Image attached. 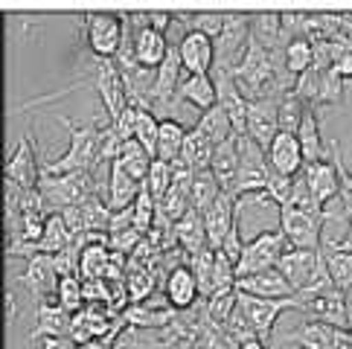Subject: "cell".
I'll return each instance as SVG.
<instances>
[{"mask_svg": "<svg viewBox=\"0 0 352 349\" xmlns=\"http://www.w3.org/2000/svg\"><path fill=\"white\" fill-rule=\"evenodd\" d=\"M61 126H67L70 131V146L67 152L50 160V164L41 166V178L44 174H70V172H94V166L99 164V131L96 120L87 122H76L70 117H56Z\"/></svg>", "mask_w": 352, "mask_h": 349, "instance_id": "6da1fadb", "label": "cell"}, {"mask_svg": "<svg viewBox=\"0 0 352 349\" xmlns=\"http://www.w3.org/2000/svg\"><path fill=\"white\" fill-rule=\"evenodd\" d=\"M38 190L44 195L47 213H61L67 207H79L87 198L99 192L94 181V172H70V174H44L38 181Z\"/></svg>", "mask_w": 352, "mask_h": 349, "instance_id": "7a4b0ae2", "label": "cell"}, {"mask_svg": "<svg viewBox=\"0 0 352 349\" xmlns=\"http://www.w3.org/2000/svg\"><path fill=\"white\" fill-rule=\"evenodd\" d=\"M85 41L94 58H117L125 44V15H114V12H87L82 18Z\"/></svg>", "mask_w": 352, "mask_h": 349, "instance_id": "3957f363", "label": "cell"}, {"mask_svg": "<svg viewBox=\"0 0 352 349\" xmlns=\"http://www.w3.org/2000/svg\"><path fill=\"white\" fill-rule=\"evenodd\" d=\"M288 239L285 233L276 227V230H262L259 236L245 242V251L236 262V273L239 277H250V273H259V271H268L280 265L283 254L288 251Z\"/></svg>", "mask_w": 352, "mask_h": 349, "instance_id": "277c9868", "label": "cell"}, {"mask_svg": "<svg viewBox=\"0 0 352 349\" xmlns=\"http://www.w3.org/2000/svg\"><path fill=\"white\" fill-rule=\"evenodd\" d=\"M303 306V297H283V300H265V297H250V294H239V308L248 317V323L254 326V332L259 335L262 341L274 338V326L280 320L283 311L288 308H300Z\"/></svg>", "mask_w": 352, "mask_h": 349, "instance_id": "5b68a950", "label": "cell"}, {"mask_svg": "<svg viewBox=\"0 0 352 349\" xmlns=\"http://www.w3.org/2000/svg\"><path fill=\"white\" fill-rule=\"evenodd\" d=\"M94 70V91L99 93V102H102L108 122H114L125 105H129V91H125V79H122V70L114 58H96Z\"/></svg>", "mask_w": 352, "mask_h": 349, "instance_id": "8992f818", "label": "cell"}, {"mask_svg": "<svg viewBox=\"0 0 352 349\" xmlns=\"http://www.w3.org/2000/svg\"><path fill=\"white\" fill-rule=\"evenodd\" d=\"M323 221L318 216H309L303 210L280 207V230L292 247H306V251H320L323 247Z\"/></svg>", "mask_w": 352, "mask_h": 349, "instance_id": "52a82bcc", "label": "cell"}, {"mask_svg": "<svg viewBox=\"0 0 352 349\" xmlns=\"http://www.w3.org/2000/svg\"><path fill=\"white\" fill-rule=\"evenodd\" d=\"M250 41V15H239L230 12L228 23H224V32L216 38V61L221 70H233L239 61H242L245 49Z\"/></svg>", "mask_w": 352, "mask_h": 349, "instance_id": "ba28073f", "label": "cell"}, {"mask_svg": "<svg viewBox=\"0 0 352 349\" xmlns=\"http://www.w3.org/2000/svg\"><path fill=\"white\" fill-rule=\"evenodd\" d=\"M303 297V294H300ZM300 311H306L309 320H320V323H329V326H338V329H352L349 323V311H346V297L344 291L332 285L320 294H311V297H303V306Z\"/></svg>", "mask_w": 352, "mask_h": 349, "instance_id": "9c48e42d", "label": "cell"}, {"mask_svg": "<svg viewBox=\"0 0 352 349\" xmlns=\"http://www.w3.org/2000/svg\"><path fill=\"white\" fill-rule=\"evenodd\" d=\"M6 181L21 186V190H35L41 181V166L35 160V143L30 134H23L21 140L12 146L6 157Z\"/></svg>", "mask_w": 352, "mask_h": 349, "instance_id": "30bf717a", "label": "cell"}, {"mask_svg": "<svg viewBox=\"0 0 352 349\" xmlns=\"http://www.w3.org/2000/svg\"><path fill=\"white\" fill-rule=\"evenodd\" d=\"M125 27H129V38H131V56L140 67L146 70H157L163 65V58L169 53V41L163 32H155L148 27H131L129 21H125Z\"/></svg>", "mask_w": 352, "mask_h": 349, "instance_id": "8fae6325", "label": "cell"}, {"mask_svg": "<svg viewBox=\"0 0 352 349\" xmlns=\"http://www.w3.org/2000/svg\"><path fill=\"white\" fill-rule=\"evenodd\" d=\"M320 262H323V247H320V251H306V247H288L276 268H280V273H283L288 282H292V289L300 294V291L309 289V282H311V277H314V271L320 268Z\"/></svg>", "mask_w": 352, "mask_h": 349, "instance_id": "7c38bea8", "label": "cell"}, {"mask_svg": "<svg viewBox=\"0 0 352 349\" xmlns=\"http://www.w3.org/2000/svg\"><path fill=\"white\" fill-rule=\"evenodd\" d=\"M216 87H219V105L228 111V117H230V122H233V131L242 137V134H248V108H250V102H248V96L242 93V87H239V82H236V76L230 70H216Z\"/></svg>", "mask_w": 352, "mask_h": 349, "instance_id": "4fadbf2b", "label": "cell"}, {"mask_svg": "<svg viewBox=\"0 0 352 349\" xmlns=\"http://www.w3.org/2000/svg\"><path fill=\"white\" fill-rule=\"evenodd\" d=\"M276 134H280V99H259V102H250L248 137H254V140L268 152Z\"/></svg>", "mask_w": 352, "mask_h": 349, "instance_id": "5bb4252c", "label": "cell"}, {"mask_svg": "<svg viewBox=\"0 0 352 349\" xmlns=\"http://www.w3.org/2000/svg\"><path fill=\"white\" fill-rule=\"evenodd\" d=\"M181 49V61H184V73L186 76H207L216 65V41L210 35H201V32H184V38L178 44Z\"/></svg>", "mask_w": 352, "mask_h": 349, "instance_id": "9a60e30c", "label": "cell"}, {"mask_svg": "<svg viewBox=\"0 0 352 349\" xmlns=\"http://www.w3.org/2000/svg\"><path fill=\"white\" fill-rule=\"evenodd\" d=\"M58 273H56V265H53V256L47 254H38L27 262V271L18 273V282L27 285V289L41 300H56V291H58Z\"/></svg>", "mask_w": 352, "mask_h": 349, "instance_id": "2e32d148", "label": "cell"}, {"mask_svg": "<svg viewBox=\"0 0 352 349\" xmlns=\"http://www.w3.org/2000/svg\"><path fill=\"white\" fill-rule=\"evenodd\" d=\"M239 221V210H236V198L230 192H221L219 201L212 204L204 213V227H207V245L212 251H221L224 239L230 236L233 224Z\"/></svg>", "mask_w": 352, "mask_h": 349, "instance_id": "e0dca14e", "label": "cell"}, {"mask_svg": "<svg viewBox=\"0 0 352 349\" xmlns=\"http://www.w3.org/2000/svg\"><path fill=\"white\" fill-rule=\"evenodd\" d=\"M239 294H250V297H265V300H283V297H297V291L292 289L280 268H268L259 273H250V277H239L236 282Z\"/></svg>", "mask_w": 352, "mask_h": 349, "instance_id": "ac0fdd59", "label": "cell"}, {"mask_svg": "<svg viewBox=\"0 0 352 349\" xmlns=\"http://www.w3.org/2000/svg\"><path fill=\"white\" fill-rule=\"evenodd\" d=\"M268 166L280 174H288V178H297L303 174L306 169V157H303V148H300L297 134H285L280 131L274 137V143L268 148Z\"/></svg>", "mask_w": 352, "mask_h": 349, "instance_id": "d6986e66", "label": "cell"}, {"mask_svg": "<svg viewBox=\"0 0 352 349\" xmlns=\"http://www.w3.org/2000/svg\"><path fill=\"white\" fill-rule=\"evenodd\" d=\"M163 294L169 300V308L175 311H190L198 297H201V289H198V280L190 265H175L169 271L166 282H163Z\"/></svg>", "mask_w": 352, "mask_h": 349, "instance_id": "ffe728a7", "label": "cell"}, {"mask_svg": "<svg viewBox=\"0 0 352 349\" xmlns=\"http://www.w3.org/2000/svg\"><path fill=\"white\" fill-rule=\"evenodd\" d=\"M306 181H309V190L311 195L318 198V204L326 210V204L335 201L341 195V174H338V164H335V155L326 157V160H318V164H309L303 169Z\"/></svg>", "mask_w": 352, "mask_h": 349, "instance_id": "44dd1931", "label": "cell"}, {"mask_svg": "<svg viewBox=\"0 0 352 349\" xmlns=\"http://www.w3.org/2000/svg\"><path fill=\"white\" fill-rule=\"evenodd\" d=\"M73 332V315L67 308H61L56 300H41L35 306V329L32 341L41 338H70Z\"/></svg>", "mask_w": 352, "mask_h": 349, "instance_id": "7402d4cb", "label": "cell"}, {"mask_svg": "<svg viewBox=\"0 0 352 349\" xmlns=\"http://www.w3.org/2000/svg\"><path fill=\"white\" fill-rule=\"evenodd\" d=\"M181 73H184V61H181V49L178 44L169 47L163 65L157 67V76H155V87H152V102L157 105H169L172 99H178V87H181Z\"/></svg>", "mask_w": 352, "mask_h": 349, "instance_id": "603a6c76", "label": "cell"}, {"mask_svg": "<svg viewBox=\"0 0 352 349\" xmlns=\"http://www.w3.org/2000/svg\"><path fill=\"white\" fill-rule=\"evenodd\" d=\"M140 190H143V183L134 181L131 174L117 164V160L108 166V195H105V204H108L111 213H120V210L134 207Z\"/></svg>", "mask_w": 352, "mask_h": 349, "instance_id": "cb8c5ba5", "label": "cell"}, {"mask_svg": "<svg viewBox=\"0 0 352 349\" xmlns=\"http://www.w3.org/2000/svg\"><path fill=\"white\" fill-rule=\"evenodd\" d=\"M178 99H184V102H190L192 108H198L201 114L210 108L219 105V87H216V79L201 76V73H195V76H184L181 87H178Z\"/></svg>", "mask_w": 352, "mask_h": 349, "instance_id": "d4e9b609", "label": "cell"}, {"mask_svg": "<svg viewBox=\"0 0 352 349\" xmlns=\"http://www.w3.org/2000/svg\"><path fill=\"white\" fill-rule=\"evenodd\" d=\"M210 172L216 174L221 192H230L233 195V186H236V178H239V137H230L228 143L216 146V155H212Z\"/></svg>", "mask_w": 352, "mask_h": 349, "instance_id": "484cf974", "label": "cell"}, {"mask_svg": "<svg viewBox=\"0 0 352 349\" xmlns=\"http://www.w3.org/2000/svg\"><path fill=\"white\" fill-rule=\"evenodd\" d=\"M250 35H254L268 53H283L285 49L283 15H276V12H259V15H250Z\"/></svg>", "mask_w": 352, "mask_h": 349, "instance_id": "4316f807", "label": "cell"}, {"mask_svg": "<svg viewBox=\"0 0 352 349\" xmlns=\"http://www.w3.org/2000/svg\"><path fill=\"white\" fill-rule=\"evenodd\" d=\"M178 317H181V311H175V308H148L146 303L122 308V320L129 323V326H140V329H169Z\"/></svg>", "mask_w": 352, "mask_h": 349, "instance_id": "83f0119b", "label": "cell"}, {"mask_svg": "<svg viewBox=\"0 0 352 349\" xmlns=\"http://www.w3.org/2000/svg\"><path fill=\"white\" fill-rule=\"evenodd\" d=\"M212 155H216V143L201 128H190V134H186V140H184V152H181L184 164L192 172H204L212 164Z\"/></svg>", "mask_w": 352, "mask_h": 349, "instance_id": "f1b7e54d", "label": "cell"}, {"mask_svg": "<svg viewBox=\"0 0 352 349\" xmlns=\"http://www.w3.org/2000/svg\"><path fill=\"white\" fill-rule=\"evenodd\" d=\"M297 140L300 148H303V157H306V166L309 164H318V160H326V146H323V134H320V120H318V111L309 108L306 111V120L297 131Z\"/></svg>", "mask_w": 352, "mask_h": 349, "instance_id": "f546056e", "label": "cell"}, {"mask_svg": "<svg viewBox=\"0 0 352 349\" xmlns=\"http://www.w3.org/2000/svg\"><path fill=\"white\" fill-rule=\"evenodd\" d=\"M190 128H184V122L178 120H160V137H157V160H166V164H175L181 160V152H184V140Z\"/></svg>", "mask_w": 352, "mask_h": 349, "instance_id": "4dcf8cb0", "label": "cell"}, {"mask_svg": "<svg viewBox=\"0 0 352 349\" xmlns=\"http://www.w3.org/2000/svg\"><path fill=\"white\" fill-rule=\"evenodd\" d=\"M70 245H76V236L70 233L65 216H61V213H50L47 216L44 236H41V242H38V251L47 254V256H56L61 251H67Z\"/></svg>", "mask_w": 352, "mask_h": 349, "instance_id": "1f68e13d", "label": "cell"}, {"mask_svg": "<svg viewBox=\"0 0 352 349\" xmlns=\"http://www.w3.org/2000/svg\"><path fill=\"white\" fill-rule=\"evenodd\" d=\"M117 164L131 174L134 181H146L148 178V169H152V164H155V157L146 152V148L137 143V140H125L122 143V148H120V157H117Z\"/></svg>", "mask_w": 352, "mask_h": 349, "instance_id": "d6a6232c", "label": "cell"}, {"mask_svg": "<svg viewBox=\"0 0 352 349\" xmlns=\"http://www.w3.org/2000/svg\"><path fill=\"white\" fill-rule=\"evenodd\" d=\"M195 128H201L207 137L216 146H221V143H228L230 137H239L236 131H233V122H230V117H228V111H224L221 105H216V108H210V111H204V114L198 117V122H195Z\"/></svg>", "mask_w": 352, "mask_h": 349, "instance_id": "836d02e7", "label": "cell"}, {"mask_svg": "<svg viewBox=\"0 0 352 349\" xmlns=\"http://www.w3.org/2000/svg\"><path fill=\"white\" fill-rule=\"evenodd\" d=\"M111 265V247L108 245H85L79 259V280H105Z\"/></svg>", "mask_w": 352, "mask_h": 349, "instance_id": "e575fe53", "label": "cell"}, {"mask_svg": "<svg viewBox=\"0 0 352 349\" xmlns=\"http://www.w3.org/2000/svg\"><path fill=\"white\" fill-rule=\"evenodd\" d=\"M155 285H157V268H152V265H129L125 289H129L131 306L146 303V297L155 291Z\"/></svg>", "mask_w": 352, "mask_h": 349, "instance_id": "d590c367", "label": "cell"}, {"mask_svg": "<svg viewBox=\"0 0 352 349\" xmlns=\"http://www.w3.org/2000/svg\"><path fill=\"white\" fill-rule=\"evenodd\" d=\"M219 195H221V186L216 181V174H212L210 169L195 172V181H192V210H198V213L204 216L207 210L219 201Z\"/></svg>", "mask_w": 352, "mask_h": 349, "instance_id": "8d00e7d4", "label": "cell"}, {"mask_svg": "<svg viewBox=\"0 0 352 349\" xmlns=\"http://www.w3.org/2000/svg\"><path fill=\"white\" fill-rule=\"evenodd\" d=\"M178 21L186 27V32H201V35H210L212 41L224 32V23H228V15L221 12H190V15H178Z\"/></svg>", "mask_w": 352, "mask_h": 349, "instance_id": "74e56055", "label": "cell"}, {"mask_svg": "<svg viewBox=\"0 0 352 349\" xmlns=\"http://www.w3.org/2000/svg\"><path fill=\"white\" fill-rule=\"evenodd\" d=\"M309 108H311L309 102H303V99H300L294 91H288V93L280 99V131L297 134L300 126H303Z\"/></svg>", "mask_w": 352, "mask_h": 349, "instance_id": "f35d334b", "label": "cell"}, {"mask_svg": "<svg viewBox=\"0 0 352 349\" xmlns=\"http://www.w3.org/2000/svg\"><path fill=\"white\" fill-rule=\"evenodd\" d=\"M285 67L288 73L297 79V76H303L306 70L314 67V44L309 38H294V41H288L285 47Z\"/></svg>", "mask_w": 352, "mask_h": 349, "instance_id": "ab89813d", "label": "cell"}, {"mask_svg": "<svg viewBox=\"0 0 352 349\" xmlns=\"http://www.w3.org/2000/svg\"><path fill=\"white\" fill-rule=\"evenodd\" d=\"M323 256H326V265H329L332 282L338 285V289H341V291L352 289V254L335 251V247L323 245Z\"/></svg>", "mask_w": 352, "mask_h": 349, "instance_id": "60d3db41", "label": "cell"}, {"mask_svg": "<svg viewBox=\"0 0 352 349\" xmlns=\"http://www.w3.org/2000/svg\"><path fill=\"white\" fill-rule=\"evenodd\" d=\"M56 303L61 308H67L70 315H79V311L87 306L82 280L79 277H61L58 280V291H56Z\"/></svg>", "mask_w": 352, "mask_h": 349, "instance_id": "b9f144b4", "label": "cell"}, {"mask_svg": "<svg viewBox=\"0 0 352 349\" xmlns=\"http://www.w3.org/2000/svg\"><path fill=\"white\" fill-rule=\"evenodd\" d=\"M157 137H160V120L152 114L148 108L140 105V117H137V131H134V140L140 143L148 155L157 160Z\"/></svg>", "mask_w": 352, "mask_h": 349, "instance_id": "7bdbcfd3", "label": "cell"}, {"mask_svg": "<svg viewBox=\"0 0 352 349\" xmlns=\"http://www.w3.org/2000/svg\"><path fill=\"white\" fill-rule=\"evenodd\" d=\"M172 178H175L172 164H166V160H155L152 169H148V178H146L143 183H146V190L155 195V201H157V204L169 195V190H172Z\"/></svg>", "mask_w": 352, "mask_h": 349, "instance_id": "ee69618b", "label": "cell"}, {"mask_svg": "<svg viewBox=\"0 0 352 349\" xmlns=\"http://www.w3.org/2000/svg\"><path fill=\"white\" fill-rule=\"evenodd\" d=\"M155 221H157V201L143 183V190H140V195H137V201H134V227L140 233H152Z\"/></svg>", "mask_w": 352, "mask_h": 349, "instance_id": "f6af8a7d", "label": "cell"}, {"mask_svg": "<svg viewBox=\"0 0 352 349\" xmlns=\"http://www.w3.org/2000/svg\"><path fill=\"white\" fill-rule=\"evenodd\" d=\"M207 306V317L216 323V326H224L233 311L239 308V291H228V294H212L210 300H204Z\"/></svg>", "mask_w": 352, "mask_h": 349, "instance_id": "bcb514c9", "label": "cell"}, {"mask_svg": "<svg viewBox=\"0 0 352 349\" xmlns=\"http://www.w3.org/2000/svg\"><path fill=\"white\" fill-rule=\"evenodd\" d=\"M344 85H346V79H344L335 67L326 70V76H323V91H320V96H318V102H314V108H318V105H341V102H344Z\"/></svg>", "mask_w": 352, "mask_h": 349, "instance_id": "7dc6e473", "label": "cell"}, {"mask_svg": "<svg viewBox=\"0 0 352 349\" xmlns=\"http://www.w3.org/2000/svg\"><path fill=\"white\" fill-rule=\"evenodd\" d=\"M224 335H228V338L239 346V344H245V341H254V338H259V335L254 332V326H250V323H248V317L242 315V308H236L233 311V315L228 317V320H224Z\"/></svg>", "mask_w": 352, "mask_h": 349, "instance_id": "c3c4849f", "label": "cell"}, {"mask_svg": "<svg viewBox=\"0 0 352 349\" xmlns=\"http://www.w3.org/2000/svg\"><path fill=\"white\" fill-rule=\"evenodd\" d=\"M265 192H268V198H271V204H276V207H285L288 201H292V192H294V178H288V174H280V172H274V169H271Z\"/></svg>", "mask_w": 352, "mask_h": 349, "instance_id": "681fc988", "label": "cell"}, {"mask_svg": "<svg viewBox=\"0 0 352 349\" xmlns=\"http://www.w3.org/2000/svg\"><path fill=\"white\" fill-rule=\"evenodd\" d=\"M332 155H335V164H338V174H341V213H338V218H352V172L344 166L341 160V152H338V143H332Z\"/></svg>", "mask_w": 352, "mask_h": 349, "instance_id": "f907efd6", "label": "cell"}, {"mask_svg": "<svg viewBox=\"0 0 352 349\" xmlns=\"http://www.w3.org/2000/svg\"><path fill=\"white\" fill-rule=\"evenodd\" d=\"M332 67L341 73L346 82L352 79V41L344 38V35H338L332 41Z\"/></svg>", "mask_w": 352, "mask_h": 349, "instance_id": "816d5d0a", "label": "cell"}, {"mask_svg": "<svg viewBox=\"0 0 352 349\" xmlns=\"http://www.w3.org/2000/svg\"><path fill=\"white\" fill-rule=\"evenodd\" d=\"M38 346L41 349H79V344L73 338H41Z\"/></svg>", "mask_w": 352, "mask_h": 349, "instance_id": "f5cc1de1", "label": "cell"}, {"mask_svg": "<svg viewBox=\"0 0 352 349\" xmlns=\"http://www.w3.org/2000/svg\"><path fill=\"white\" fill-rule=\"evenodd\" d=\"M323 245L335 247V251H346V254H352V218H349V230H346L344 239H332V242H323Z\"/></svg>", "mask_w": 352, "mask_h": 349, "instance_id": "db71d44e", "label": "cell"}, {"mask_svg": "<svg viewBox=\"0 0 352 349\" xmlns=\"http://www.w3.org/2000/svg\"><path fill=\"white\" fill-rule=\"evenodd\" d=\"M129 341H91V344H82L79 349H122Z\"/></svg>", "mask_w": 352, "mask_h": 349, "instance_id": "11a10c76", "label": "cell"}, {"mask_svg": "<svg viewBox=\"0 0 352 349\" xmlns=\"http://www.w3.org/2000/svg\"><path fill=\"white\" fill-rule=\"evenodd\" d=\"M236 349H268V344L262 341V338H254V341H245V344H239Z\"/></svg>", "mask_w": 352, "mask_h": 349, "instance_id": "9f6ffc18", "label": "cell"}, {"mask_svg": "<svg viewBox=\"0 0 352 349\" xmlns=\"http://www.w3.org/2000/svg\"><path fill=\"white\" fill-rule=\"evenodd\" d=\"M6 306H9V323H12V320H18V315H15L18 306H15V297H12V291H6Z\"/></svg>", "mask_w": 352, "mask_h": 349, "instance_id": "6f0895ef", "label": "cell"}, {"mask_svg": "<svg viewBox=\"0 0 352 349\" xmlns=\"http://www.w3.org/2000/svg\"><path fill=\"white\" fill-rule=\"evenodd\" d=\"M344 297H346V311H349V323H352V289H346Z\"/></svg>", "mask_w": 352, "mask_h": 349, "instance_id": "680465c9", "label": "cell"}, {"mask_svg": "<svg viewBox=\"0 0 352 349\" xmlns=\"http://www.w3.org/2000/svg\"><path fill=\"white\" fill-rule=\"evenodd\" d=\"M349 344H352V329H349Z\"/></svg>", "mask_w": 352, "mask_h": 349, "instance_id": "91938a15", "label": "cell"}]
</instances>
